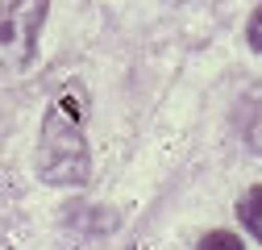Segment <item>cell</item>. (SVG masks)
Segmentation results:
<instances>
[{"label": "cell", "mask_w": 262, "mask_h": 250, "mask_svg": "<svg viewBox=\"0 0 262 250\" xmlns=\"http://www.w3.org/2000/svg\"><path fill=\"white\" fill-rule=\"evenodd\" d=\"M83 113L88 96L79 84H67L62 96L50 105L42 121V146H38V171L50 183H88V142H83Z\"/></svg>", "instance_id": "cell-1"}, {"label": "cell", "mask_w": 262, "mask_h": 250, "mask_svg": "<svg viewBox=\"0 0 262 250\" xmlns=\"http://www.w3.org/2000/svg\"><path fill=\"white\" fill-rule=\"evenodd\" d=\"M50 0H0V75H17L34 62Z\"/></svg>", "instance_id": "cell-2"}, {"label": "cell", "mask_w": 262, "mask_h": 250, "mask_svg": "<svg viewBox=\"0 0 262 250\" xmlns=\"http://www.w3.org/2000/svg\"><path fill=\"white\" fill-rule=\"evenodd\" d=\"M237 213H242V221H246V230L262 242V183L258 187H250V192L242 196V204H237Z\"/></svg>", "instance_id": "cell-3"}, {"label": "cell", "mask_w": 262, "mask_h": 250, "mask_svg": "<svg viewBox=\"0 0 262 250\" xmlns=\"http://www.w3.org/2000/svg\"><path fill=\"white\" fill-rule=\"evenodd\" d=\"M246 138L250 146L262 154V88L254 92V100H250V117H246Z\"/></svg>", "instance_id": "cell-4"}, {"label": "cell", "mask_w": 262, "mask_h": 250, "mask_svg": "<svg viewBox=\"0 0 262 250\" xmlns=\"http://www.w3.org/2000/svg\"><path fill=\"white\" fill-rule=\"evenodd\" d=\"M200 246L204 250H242V238H233V234H208Z\"/></svg>", "instance_id": "cell-5"}, {"label": "cell", "mask_w": 262, "mask_h": 250, "mask_svg": "<svg viewBox=\"0 0 262 250\" xmlns=\"http://www.w3.org/2000/svg\"><path fill=\"white\" fill-rule=\"evenodd\" d=\"M246 38H250V46H254V50L262 54V9H258V13L250 17V29H246Z\"/></svg>", "instance_id": "cell-6"}]
</instances>
